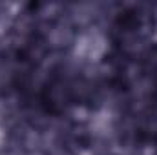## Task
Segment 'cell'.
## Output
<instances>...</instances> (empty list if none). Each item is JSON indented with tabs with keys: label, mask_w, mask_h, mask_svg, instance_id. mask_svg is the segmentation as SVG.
Wrapping results in <instances>:
<instances>
[{
	"label": "cell",
	"mask_w": 157,
	"mask_h": 155,
	"mask_svg": "<svg viewBox=\"0 0 157 155\" xmlns=\"http://www.w3.org/2000/svg\"><path fill=\"white\" fill-rule=\"evenodd\" d=\"M106 40L101 33L97 31H91V33H86L82 35L77 42V47H78V53L86 59V60H97L102 53H104V46Z\"/></svg>",
	"instance_id": "obj_1"
}]
</instances>
